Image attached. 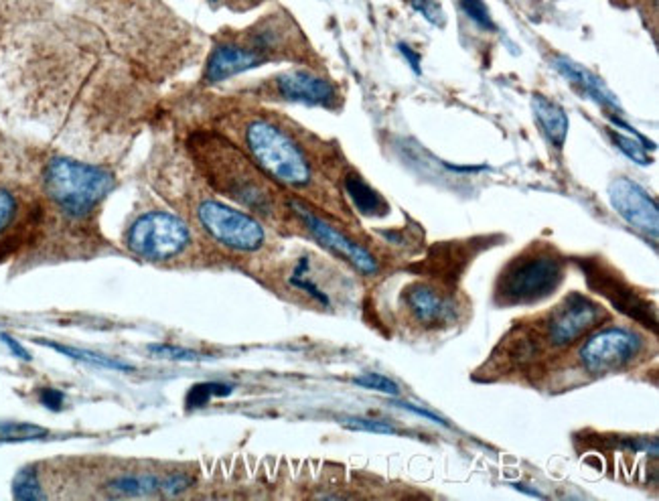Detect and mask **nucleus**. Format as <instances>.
I'll return each instance as SVG.
<instances>
[{
	"label": "nucleus",
	"instance_id": "obj_12",
	"mask_svg": "<svg viewBox=\"0 0 659 501\" xmlns=\"http://www.w3.org/2000/svg\"><path fill=\"white\" fill-rule=\"evenodd\" d=\"M282 98L290 101H303L311 106H333L337 92L327 80L316 78L309 72H288L276 80Z\"/></svg>",
	"mask_w": 659,
	"mask_h": 501
},
{
	"label": "nucleus",
	"instance_id": "obj_25",
	"mask_svg": "<svg viewBox=\"0 0 659 501\" xmlns=\"http://www.w3.org/2000/svg\"><path fill=\"white\" fill-rule=\"evenodd\" d=\"M149 353L157 355L160 360H173V361H201L203 358L197 352L185 350V347H177V345H149Z\"/></svg>",
	"mask_w": 659,
	"mask_h": 501
},
{
	"label": "nucleus",
	"instance_id": "obj_28",
	"mask_svg": "<svg viewBox=\"0 0 659 501\" xmlns=\"http://www.w3.org/2000/svg\"><path fill=\"white\" fill-rule=\"evenodd\" d=\"M193 483V479L189 477V475H181V473H175V475H167V477H162V486H160V494L162 496H179L183 494V491L189 487Z\"/></svg>",
	"mask_w": 659,
	"mask_h": 501
},
{
	"label": "nucleus",
	"instance_id": "obj_23",
	"mask_svg": "<svg viewBox=\"0 0 659 501\" xmlns=\"http://www.w3.org/2000/svg\"><path fill=\"white\" fill-rule=\"evenodd\" d=\"M460 8L469 16L470 21L477 23L479 27L485 31H495V23L491 19V13L483 0H460Z\"/></svg>",
	"mask_w": 659,
	"mask_h": 501
},
{
	"label": "nucleus",
	"instance_id": "obj_13",
	"mask_svg": "<svg viewBox=\"0 0 659 501\" xmlns=\"http://www.w3.org/2000/svg\"><path fill=\"white\" fill-rule=\"evenodd\" d=\"M264 62H267V57L256 49H246L237 45H219L213 49V53L209 55L208 70H205V80L209 83L226 82L237 73L254 70V67L262 65Z\"/></svg>",
	"mask_w": 659,
	"mask_h": 501
},
{
	"label": "nucleus",
	"instance_id": "obj_3",
	"mask_svg": "<svg viewBox=\"0 0 659 501\" xmlns=\"http://www.w3.org/2000/svg\"><path fill=\"white\" fill-rule=\"evenodd\" d=\"M246 144L264 171L288 187L311 183V165L301 147L267 120H256L246 130Z\"/></svg>",
	"mask_w": 659,
	"mask_h": 501
},
{
	"label": "nucleus",
	"instance_id": "obj_31",
	"mask_svg": "<svg viewBox=\"0 0 659 501\" xmlns=\"http://www.w3.org/2000/svg\"><path fill=\"white\" fill-rule=\"evenodd\" d=\"M396 406H400V409H404V410L412 412V414H416V416H422V419H428V420H432V422H436V424H442V427H447V422H444L439 414H434V412H431V410L418 409V406L410 404V402H396Z\"/></svg>",
	"mask_w": 659,
	"mask_h": 501
},
{
	"label": "nucleus",
	"instance_id": "obj_7",
	"mask_svg": "<svg viewBox=\"0 0 659 501\" xmlns=\"http://www.w3.org/2000/svg\"><path fill=\"white\" fill-rule=\"evenodd\" d=\"M605 315L603 307L580 293H570L548 315L546 339L550 347H568L593 331Z\"/></svg>",
	"mask_w": 659,
	"mask_h": 501
},
{
	"label": "nucleus",
	"instance_id": "obj_27",
	"mask_svg": "<svg viewBox=\"0 0 659 501\" xmlns=\"http://www.w3.org/2000/svg\"><path fill=\"white\" fill-rule=\"evenodd\" d=\"M416 13H421L428 23L444 24V11L436 0H410Z\"/></svg>",
	"mask_w": 659,
	"mask_h": 501
},
{
	"label": "nucleus",
	"instance_id": "obj_17",
	"mask_svg": "<svg viewBox=\"0 0 659 501\" xmlns=\"http://www.w3.org/2000/svg\"><path fill=\"white\" fill-rule=\"evenodd\" d=\"M162 477H152V475H128V477L114 479L108 486L110 497H144L160 494Z\"/></svg>",
	"mask_w": 659,
	"mask_h": 501
},
{
	"label": "nucleus",
	"instance_id": "obj_16",
	"mask_svg": "<svg viewBox=\"0 0 659 501\" xmlns=\"http://www.w3.org/2000/svg\"><path fill=\"white\" fill-rule=\"evenodd\" d=\"M345 189L351 201L355 203L359 214L363 216H383L388 211V203L383 201L382 195L367 185L359 175L345 177Z\"/></svg>",
	"mask_w": 659,
	"mask_h": 501
},
{
	"label": "nucleus",
	"instance_id": "obj_18",
	"mask_svg": "<svg viewBox=\"0 0 659 501\" xmlns=\"http://www.w3.org/2000/svg\"><path fill=\"white\" fill-rule=\"evenodd\" d=\"M39 343L47 345V347H51V350H55L59 353L67 355V358H73V360H80V361H85V363L100 365V368L118 370V371H134V365L126 363V361H120L116 358H106V355H100V353H93V352H83V350H75V347L57 345V343H51V342H39Z\"/></svg>",
	"mask_w": 659,
	"mask_h": 501
},
{
	"label": "nucleus",
	"instance_id": "obj_5",
	"mask_svg": "<svg viewBox=\"0 0 659 501\" xmlns=\"http://www.w3.org/2000/svg\"><path fill=\"white\" fill-rule=\"evenodd\" d=\"M197 217L205 232L216 237L219 244L228 248L254 252L264 244V227L252 216L224 206L219 201H203L197 209Z\"/></svg>",
	"mask_w": 659,
	"mask_h": 501
},
{
	"label": "nucleus",
	"instance_id": "obj_15",
	"mask_svg": "<svg viewBox=\"0 0 659 501\" xmlns=\"http://www.w3.org/2000/svg\"><path fill=\"white\" fill-rule=\"evenodd\" d=\"M532 108L536 120L540 124V129L544 130L548 140H550L556 149H562L564 142H567L570 126L567 112H564L556 101L548 100L546 96H540V93H536L534 96Z\"/></svg>",
	"mask_w": 659,
	"mask_h": 501
},
{
	"label": "nucleus",
	"instance_id": "obj_19",
	"mask_svg": "<svg viewBox=\"0 0 659 501\" xmlns=\"http://www.w3.org/2000/svg\"><path fill=\"white\" fill-rule=\"evenodd\" d=\"M47 437V429L31 422H11L0 420V443H23V440H35Z\"/></svg>",
	"mask_w": 659,
	"mask_h": 501
},
{
	"label": "nucleus",
	"instance_id": "obj_20",
	"mask_svg": "<svg viewBox=\"0 0 659 501\" xmlns=\"http://www.w3.org/2000/svg\"><path fill=\"white\" fill-rule=\"evenodd\" d=\"M232 394V386L208 381V384H195L187 394V409H203L211 398H224Z\"/></svg>",
	"mask_w": 659,
	"mask_h": 501
},
{
	"label": "nucleus",
	"instance_id": "obj_33",
	"mask_svg": "<svg viewBox=\"0 0 659 501\" xmlns=\"http://www.w3.org/2000/svg\"><path fill=\"white\" fill-rule=\"evenodd\" d=\"M0 339H3V342L6 343L8 350H11V352L16 355V358H21V360H24V361H29V360H31L29 352L24 350V347H23L19 342H16V339H13L11 335H6V333L0 335Z\"/></svg>",
	"mask_w": 659,
	"mask_h": 501
},
{
	"label": "nucleus",
	"instance_id": "obj_8",
	"mask_svg": "<svg viewBox=\"0 0 659 501\" xmlns=\"http://www.w3.org/2000/svg\"><path fill=\"white\" fill-rule=\"evenodd\" d=\"M578 265L585 270L588 286L603 294L605 299H609L615 309L635 319L641 325L652 327L654 331L657 329L655 309L645 299H641L637 293H633V288L625 284L619 276L606 270L598 260H578Z\"/></svg>",
	"mask_w": 659,
	"mask_h": 501
},
{
	"label": "nucleus",
	"instance_id": "obj_30",
	"mask_svg": "<svg viewBox=\"0 0 659 501\" xmlns=\"http://www.w3.org/2000/svg\"><path fill=\"white\" fill-rule=\"evenodd\" d=\"M41 402L45 404L49 410H59V409H62V404H63V394L59 392V390L45 388L41 392Z\"/></svg>",
	"mask_w": 659,
	"mask_h": 501
},
{
	"label": "nucleus",
	"instance_id": "obj_22",
	"mask_svg": "<svg viewBox=\"0 0 659 501\" xmlns=\"http://www.w3.org/2000/svg\"><path fill=\"white\" fill-rule=\"evenodd\" d=\"M13 494L16 499H27V501L45 499V494H43L39 486L37 473L33 469H23L16 475L13 483Z\"/></svg>",
	"mask_w": 659,
	"mask_h": 501
},
{
	"label": "nucleus",
	"instance_id": "obj_29",
	"mask_svg": "<svg viewBox=\"0 0 659 501\" xmlns=\"http://www.w3.org/2000/svg\"><path fill=\"white\" fill-rule=\"evenodd\" d=\"M16 203L15 198L8 191H0V232L11 224V219L15 216Z\"/></svg>",
	"mask_w": 659,
	"mask_h": 501
},
{
	"label": "nucleus",
	"instance_id": "obj_4",
	"mask_svg": "<svg viewBox=\"0 0 659 501\" xmlns=\"http://www.w3.org/2000/svg\"><path fill=\"white\" fill-rule=\"evenodd\" d=\"M191 234L183 219L165 211L141 216L128 229L126 244L134 254L149 260H169L189 246Z\"/></svg>",
	"mask_w": 659,
	"mask_h": 501
},
{
	"label": "nucleus",
	"instance_id": "obj_10",
	"mask_svg": "<svg viewBox=\"0 0 659 501\" xmlns=\"http://www.w3.org/2000/svg\"><path fill=\"white\" fill-rule=\"evenodd\" d=\"M290 206H293V209L296 211V216L303 219V222L306 224V227L311 229V234L325 246V248H329L335 254H339V256H344L345 260H349L351 265H354L357 270H362L363 275H375V273H378V262H375V258L363 248V246H359L354 240H349L345 234H341L339 229L329 226L319 216H315L313 211H309L303 206V203L293 201Z\"/></svg>",
	"mask_w": 659,
	"mask_h": 501
},
{
	"label": "nucleus",
	"instance_id": "obj_1",
	"mask_svg": "<svg viewBox=\"0 0 659 501\" xmlns=\"http://www.w3.org/2000/svg\"><path fill=\"white\" fill-rule=\"evenodd\" d=\"M114 177L106 169L72 159H53L45 169V189L65 214L82 217L114 189Z\"/></svg>",
	"mask_w": 659,
	"mask_h": 501
},
{
	"label": "nucleus",
	"instance_id": "obj_11",
	"mask_svg": "<svg viewBox=\"0 0 659 501\" xmlns=\"http://www.w3.org/2000/svg\"><path fill=\"white\" fill-rule=\"evenodd\" d=\"M404 299L408 311L424 327L449 325L455 319V303L449 296L434 291L432 286L422 283L410 284L404 291Z\"/></svg>",
	"mask_w": 659,
	"mask_h": 501
},
{
	"label": "nucleus",
	"instance_id": "obj_24",
	"mask_svg": "<svg viewBox=\"0 0 659 501\" xmlns=\"http://www.w3.org/2000/svg\"><path fill=\"white\" fill-rule=\"evenodd\" d=\"M354 384L367 388V390H375V392L382 394H390V396H398L400 388L393 380H390L388 376H382V373H363V376H357L354 380Z\"/></svg>",
	"mask_w": 659,
	"mask_h": 501
},
{
	"label": "nucleus",
	"instance_id": "obj_2",
	"mask_svg": "<svg viewBox=\"0 0 659 501\" xmlns=\"http://www.w3.org/2000/svg\"><path fill=\"white\" fill-rule=\"evenodd\" d=\"M564 278V262L554 252H534L511 260L495 286V301L505 307L548 299Z\"/></svg>",
	"mask_w": 659,
	"mask_h": 501
},
{
	"label": "nucleus",
	"instance_id": "obj_21",
	"mask_svg": "<svg viewBox=\"0 0 659 501\" xmlns=\"http://www.w3.org/2000/svg\"><path fill=\"white\" fill-rule=\"evenodd\" d=\"M609 137L613 139L615 144H617V149L623 152V155L631 159L633 163H637L639 167L652 165V157H649L645 144L641 140H633L631 137H625V134H621L617 130H609Z\"/></svg>",
	"mask_w": 659,
	"mask_h": 501
},
{
	"label": "nucleus",
	"instance_id": "obj_14",
	"mask_svg": "<svg viewBox=\"0 0 659 501\" xmlns=\"http://www.w3.org/2000/svg\"><path fill=\"white\" fill-rule=\"evenodd\" d=\"M552 65L558 70L564 78H567L570 83L586 93L590 100H595L598 106H603L606 112H621V104L615 93L609 90V86L595 75L593 72H588L585 65H580L577 62H572L567 55H554Z\"/></svg>",
	"mask_w": 659,
	"mask_h": 501
},
{
	"label": "nucleus",
	"instance_id": "obj_32",
	"mask_svg": "<svg viewBox=\"0 0 659 501\" xmlns=\"http://www.w3.org/2000/svg\"><path fill=\"white\" fill-rule=\"evenodd\" d=\"M398 49H400V53L406 57V62H408V65H410V70H412L416 75H421V55L414 53V51L410 49L408 45H404V43H400V45H398Z\"/></svg>",
	"mask_w": 659,
	"mask_h": 501
},
{
	"label": "nucleus",
	"instance_id": "obj_6",
	"mask_svg": "<svg viewBox=\"0 0 659 501\" xmlns=\"http://www.w3.org/2000/svg\"><path fill=\"white\" fill-rule=\"evenodd\" d=\"M641 339L623 327H609L586 339L580 347V363L590 376H609L637 358Z\"/></svg>",
	"mask_w": 659,
	"mask_h": 501
},
{
	"label": "nucleus",
	"instance_id": "obj_9",
	"mask_svg": "<svg viewBox=\"0 0 659 501\" xmlns=\"http://www.w3.org/2000/svg\"><path fill=\"white\" fill-rule=\"evenodd\" d=\"M609 201L625 222L655 240L659 232V211L655 199L644 187L627 177H617L609 183Z\"/></svg>",
	"mask_w": 659,
	"mask_h": 501
},
{
	"label": "nucleus",
	"instance_id": "obj_26",
	"mask_svg": "<svg viewBox=\"0 0 659 501\" xmlns=\"http://www.w3.org/2000/svg\"><path fill=\"white\" fill-rule=\"evenodd\" d=\"M347 429L354 430H363V432H378V435H398V430L388 422L382 420H370V419H344L341 420Z\"/></svg>",
	"mask_w": 659,
	"mask_h": 501
}]
</instances>
